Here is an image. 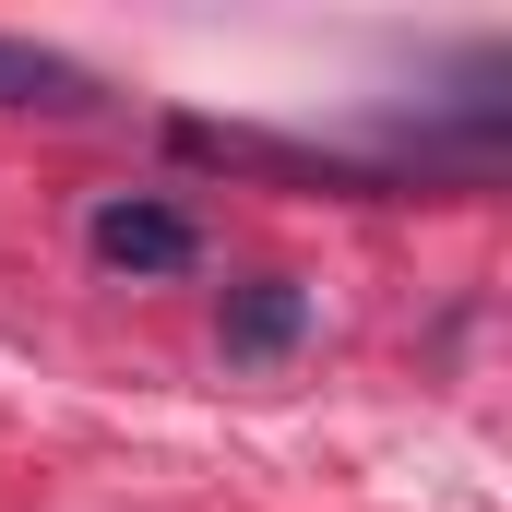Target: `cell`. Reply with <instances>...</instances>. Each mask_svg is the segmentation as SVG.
Returning <instances> with one entry per match:
<instances>
[{
	"mask_svg": "<svg viewBox=\"0 0 512 512\" xmlns=\"http://www.w3.org/2000/svg\"><path fill=\"white\" fill-rule=\"evenodd\" d=\"M84 251L108 262V274H131V286H155V274H191L203 262V215L167 203V191H108L84 215Z\"/></svg>",
	"mask_w": 512,
	"mask_h": 512,
	"instance_id": "cell-1",
	"label": "cell"
},
{
	"mask_svg": "<svg viewBox=\"0 0 512 512\" xmlns=\"http://www.w3.org/2000/svg\"><path fill=\"white\" fill-rule=\"evenodd\" d=\"M298 334H310V286H298V274H251V286H227V310H215V346H227L239 370L298 358Z\"/></svg>",
	"mask_w": 512,
	"mask_h": 512,
	"instance_id": "cell-2",
	"label": "cell"
},
{
	"mask_svg": "<svg viewBox=\"0 0 512 512\" xmlns=\"http://www.w3.org/2000/svg\"><path fill=\"white\" fill-rule=\"evenodd\" d=\"M0 108H36V120H96V108H108V84H96L84 60H60V48H36V36H0Z\"/></svg>",
	"mask_w": 512,
	"mask_h": 512,
	"instance_id": "cell-3",
	"label": "cell"
}]
</instances>
